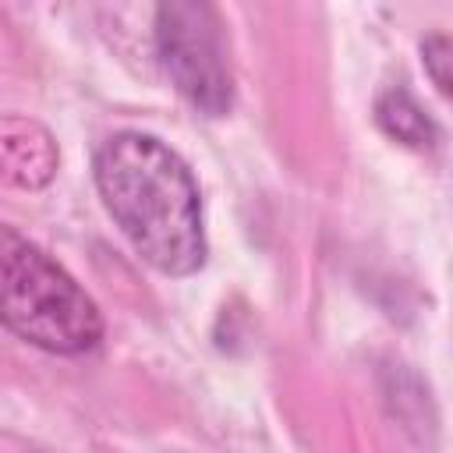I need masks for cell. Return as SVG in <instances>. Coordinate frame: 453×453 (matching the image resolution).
Listing matches in <instances>:
<instances>
[{"instance_id":"obj_3","label":"cell","mask_w":453,"mask_h":453,"mask_svg":"<svg viewBox=\"0 0 453 453\" xmlns=\"http://www.w3.org/2000/svg\"><path fill=\"white\" fill-rule=\"evenodd\" d=\"M156 53L177 92L209 117H223L234 99L219 18L209 4H163L156 11Z\"/></svg>"},{"instance_id":"obj_6","label":"cell","mask_w":453,"mask_h":453,"mask_svg":"<svg viewBox=\"0 0 453 453\" xmlns=\"http://www.w3.org/2000/svg\"><path fill=\"white\" fill-rule=\"evenodd\" d=\"M421 57H425V67H428L432 81H435L439 92L446 96V92L453 88V78H449V39H446V35H432V39H425Z\"/></svg>"},{"instance_id":"obj_2","label":"cell","mask_w":453,"mask_h":453,"mask_svg":"<svg viewBox=\"0 0 453 453\" xmlns=\"http://www.w3.org/2000/svg\"><path fill=\"white\" fill-rule=\"evenodd\" d=\"M0 326L50 354H85L103 336L96 301L7 223H0Z\"/></svg>"},{"instance_id":"obj_4","label":"cell","mask_w":453,"mask_h":453,"mask_svg":"<svg viewBox=\"0 0 453 453\" xmlns=\"http://www.w3.org/2000/svg\"><path fill=\"white\" fill-rule=\"evenodd\" d=\"M57 163V142L39 120L0 113V180L35 191L53 180Z\"/></svg>"},{"instance_id":"obj_5","label":"cell","mask_w":453,"mask_h":453,"mask_svg":"<svg viewBox=\"0 0 453 453\" xmlns=\"http://www.w3.org/2000/svg\"><path fill=\"white\" fill-rule=\"evenodd\" d=\"M375 120H379V127H382L389 138H396V142H403V145H414V149L432 145V138H435L432 120L421 113V106H418L403 88H389V92L379 96V103H375Z\"/></svg>"},{"instance_id":"obj_1","label":"cell","mask_w":453,"mask_h":453,"mask_svg":"<svg viewBox=\"0 0 453 453\" xmlns=\"http://www.w3.org/2000/svg\"><path fill=\"white\" fill-rule=\"evenodd\" d=\"M96 188L152 269L188 276L205 262L198 184L170 145L138 131L106 138L96 152Z\"/></svg>"}]
</instances>
